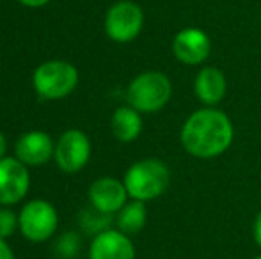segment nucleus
Here are the masks:
<instances>
[{
	"instance_id": "obj_1",
	"label": "nucleus",
	"mask_w": 261,
	"mask_h": 259,
	"mask_svg": "<svg viewBox=\"0 0 261 259\" xmlns=\"http://www.w3.org/2000/svg\"><path fill=\"white\" fill-rule=\"evenodd\" d=\"M234 140L231 118L219 107H201L194 110L179 130V142L190 156L213 160L222 156Z\"/></svg>"
},
{
	"instance_id": "obj_2",
	"label": "nucleus",
	"mask_w": 261,
	"mask_h": 259,
	"mask_svg": "<svg viewBox=\"0 0 261 259\" xmlns=\"http://www.w3.org/2000/svg\"><path fill=\"white\" fill-rule=\"evenodd\" d=\"M130 199L155 200L167 192L171 185V170L158 158H144L128 167L123 180Z\"/></svg>"
},
{
	"instance_id": "obj_3",
	"label": "nucleus",
	"mask_w": 261,
	"mask_h": 259,
	"mask_svg": "<svg viewBox=\"0 0 261 259\" xmlns=\"http://www.w3.org/2000/svg\"><path fill=\"white\" fill-rule=\"evenodd\" d=\"M172 98V82L165 73L149 69L142 71L130 82L126 89L128 105L141 114H155Z\"/></svg>"
},
{
	"instance_id": "obj_4",
	"label": "nucleus",
	"mask_w": 261,
	"mask_h": 259,
	"mask_svg": "<svg viewBox=\"0 0 261 259\" xmlns=\"http://www.w3.org/2000/svg\"><path fill=\"white\" fill-rule=\"evenodd\" d=\"M79 83V71L66 61H48L38 66L32 75L36 93L45 100H61L71 94Z\"/></svg>"
},
{
	"instance_id": "obj_5",
	"label": "nucleus",
	"mask_w": 261,
	"mask_h": 259,
	"mask_svg": "<svg viewBox=\"0 0 261 259\" xmlns=\"http://www.w3.org/2000/svg\"><path fill=\"white\" fill-rule=\"evenodd\" d=\"M144 27V11L132 0H119L105 14V32L116 43H130Z\"/></svg>"
},
{
	"instance_id": "obj_6",
	"label": "nucleus",
	"mask_w": 261,
	"mask_h": 259,
	"mask_svg": "<svg viewBox=\"0 0 261 259\" xmlns=\"http://www.w3.org/2000/svg\"><path fill=\"white\" fill-rule=\"evenodd\" d=\"M20 231L29 242H45L55 233L59 224L57 210L45 199L29 200L21 208L20 215Z\"/></svg>"
},
{
	"instance_id": "obj_7",
	"label": "nucleus",
	"mask_w": 261,
	"mask_h": 259,
	"mask_svg": "<svg viewBox=\"0 0 261 259\" xmlns=\"http://www.w3.org/2000/svg\"><path fill=\"white\" fill-rule=\"evenodd\" d=\"M55 163L66 174H75L86 167L91 158V142L80 130H68L55 144Z\"/></svg>"
},
{
	"instance_id": "obj_8",
	"label": "nucleus",
	"mask_w": 261,
	"mask_h": 259,
	"mask_svg": "<svg viewBox=\"0 0 261 259\" xmlns=\"http://www.w3.org/2000/svg\"><path fill=\"white\" fill-rule=\"evenodd\" d=\"M210 53L212 39L199 27H185L172 38V55L183 66H203Z\"/></svg>"
},
{
	"instance_id": "obj_9",
	"label": "nucleus",
	"mask_w": 261,
	"mask_h": 259,
	"mask_svg": "<svg viewBox=\"0 0 261 259\" xmlns=\"http://www.w3.org/2000/svg\"><path fill=\"white\" fill-rule=\"evenodd\" d=\"M31 178L27 165L18 158L0 160V204L11 206L16 204L27 195Z\"/></svg>"
},
{
	"instance_id": "obj_10",
	"label": "nucleus",
	"mask_w": 261,
	"mask_h": 259,
	"mask_svg": "<svg viewBox=\"0 0 261 259\" xmlns=\"http://www.w3.org/2000/svg\"><path fill=\"white\" fill-rule=\"evenodd\" d=\"M128 192L123 181L116 178H100L89 188V200L94 210L101 215L119 213V210L128 203Z\"/></svg>"
},
{
	"instance_id": "obj_11",
	"label": "nucleus",
	"mask_w": 261,
	"mask_h": 259,
	"mask_svg": "<svg viewBox=\"0 0 261 259\" xmlns=\"http://www.w3.org/2000/svg\"><path fill=\"white\" fill-rule=\"evenodd\" d=\"M89 259H135V245L119 229H105L91 243Z\"/></svg>"
},
{
	"instance_id": "obj_12",
	"label": "nucleus",
	"mask_w": 261,
	"mask_h": 259,
	"mask_svg": "<svg viewBox=\"0 0 261 259\" xmlns=\"http://www.w3.org/2000/svg\"><path fill=\"white\" fill-rule=\"evenodd\" d=\"M16 158L25 165H45L55 155V144L45 131H29L16 142Z\"/></svg>"
},
{
	"instance_id": "obj_13",
	"label": "nucleus",
	"mask_w": 261,
	"mask_h": 259,
	"mask_svg": "<svg viewBox=\"0 0 261 259\" xmlns=\"http://www.w3.org/2000/svg\"><path fill=\"white\" fill-rule=\"evenodd\" d=\"M194 94L203 107H219L227 94V78L222 69L203 66L194 78Z\"/></svg>"
},
{
	"instance_id": "obj_14",
	"label": "nucleus",
	"mask_w": 261,
	"mask_h": 259,
	"mask_svg": "<svg viewBox=\"0 0 261 259\" xmlns=\"http://www.w3.org/2000/svg\"><path fill=\"white\" fill-rule=\"evenodd\" d=\"M110 128L114 137L119 142H134L142 133V116L139 110H135L130 105H124L114 110L110 119Z\"/></svg>"
},
{
	"instance_id": "obj_15",
	"label": "nucleus",
	"mask_w": 261,
	"mask_h": 259,
	"mask_svg": "<svg viewBox=\"0 0 261 259\" xmlns=\"http://www.w3.org/2000/svg\"><path fill=\"white\" fill-rule=\"evenodd\" d=\"M146 222H148V210L146 203L142 200H128L117 213V229L128 236L141 233Z\"/></svg>"
},
{
	"instance_id": "obj_16",
	"label": "nucleus",
	"mask_w": 261,
	"mask_h": 259,
	"mask_svg": "<svg viewBox=\"0 0 261 259\" xmlns=\"http://www.w3.org/2000/svg\"><path fill=\"white\" fill-rule=\"evenodd\" d=\"M16 229H20V220H18V217L11 210L2 208V210H0V238L2 240L9 238V236L14 235Z\"/></svg>"
},
{
	"instance_id": "obj_17",
	"label": "nucleus",
	"mask_w": 261,
	"mask_h": 259,
	"mask_svg": "<svg viewBox=\"0 0 261 259\" xmlns=\"http://www.w3.org/2000/svg\"><path fill=\"white\" fill-rule=\"evenodd\" d=\"M252 240H254V243L261 249V210L258 211V215L254 218V224H252Z\"/></svg>"
},
{
	"instance_id": "obj_18",
	"label": "nucleus",
	"mask_w": 261,
	"mask_h": 259,
	"mask_svg": "<svg viewBox=\"0 0 261 259\" xmlns=\"http://www.w3.org/2000/svg\"><path fill=\"white\" fill-rule=\"evenodd\" d=\"M0 259H16L13 254V250H11V247L7 245L2 238H0Z\"/></svg>"
},
{
	"instance_id": "obj_19",
	"label": "nucleus",
	"mask_w": 261,
	"mask_h": 259,
	"mask_svg": "<svg viewBox=\"0 0 261 259\" xmlns=\"http://www.w3.org/2000/svg\"><path fill=\"white\" fill-rule=\"evenodd\" d=\"M18 2L27 7H43V6H46L50 0H18Z\"/></svg>"
},
{
	"instance_id": "obj_20",
	"label": "nucleus",
	"mask_w": 261,
	"mask_h": 259,
	"mask_svg": "<svg viewBox=\"0 0 261 259\" xmlns=\"http://www.w3.org/2000/svg\"><path fill=\"white\" fill-rule=\"evenodd\" d=\"M6 151H7V140L2 131H0V160L6 158Z\"/></svg>"
},
{
	"instance_id": "obj_21",
	"label": "nucleus",
	"mask_w": 261,
	"mask_h": 259,
	"mask_svg": "<svg viewBox=\"0 0 261 259\" xmlns=\"http://www.w3.org/2000/svg\"><path fill=\"white\" fill-rule=\"evenodd\" d=\"M254 259H261V254H258V256H256Z\"/></svg>"
},
{
	"instance_id": "obj_22",
	"label": "nucleus",
	"mask_w": 261,
	"mask_h": 259,
	"mask_svg": "<svg viewBox=\"0 0 261 259\" xmlns=\"http://www.w3.org/2000/svg\"><path fill=\"white\" fill-rule=\"evenodd\" d=\"M259 18H261V16H259Z\"/></svg>"
}]
</instances>
